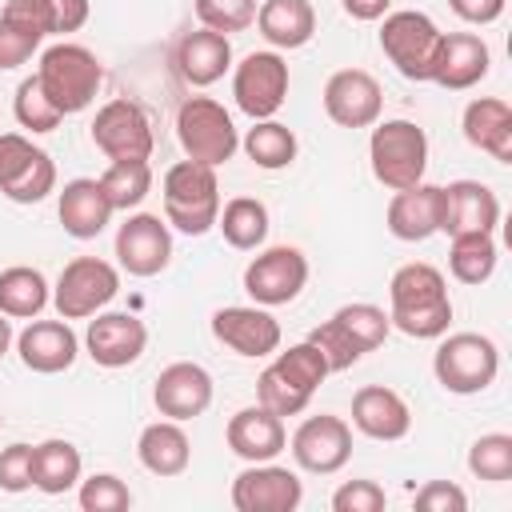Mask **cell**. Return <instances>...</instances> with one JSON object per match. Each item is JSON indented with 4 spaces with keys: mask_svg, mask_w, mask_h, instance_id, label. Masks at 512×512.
Instances as JSON below:
<instances>
[{
    "mask_svg": "<svg viewBox=\"0 0 512 512\" xmlns=\"http://www.w3.org/2000/svg\"><path fill=\"white\" fill-rule=\"evenodd\" d=\"M388 320L412 340H436L452 324V296L444 284V272L412 260L392 272L388 280Z\"/></svg>",
    "mask_w": 512,
    "mask_h": 512,
    "instance_id": "cell-1",
    "label": "cell"
},
{
    "mask_svg": "<svg viewBox=\"0 0 512 512\" xmlns=\"http://www.w3.org/2000/svg\"><path fill=\"white\" fill-rule=\"evenodd\" d=\"M324 376H328V364L312 340H300L288 352L276 348V360L256 380V404H264L276 416H300L312 404Z\"/></svg>",
    "mask_w": 512,
    "mask_h": 512,
    "instance_id": "cell-2",
    "label": "cell"
},
{
    "mask_svg": "<svg viewBox=\"0 0 512 512\" xmlns=\"http://www.w3.org/2000/svg\"><path fill=\"white\" fill-rule=\"evenodd\" d=\"M36 80H40L44 96L64 116H72V112H84L96 100V92L104 84V64L96 60L92 48L72 44V40H60V44H52V48L40 52Z\"/></svg>",
    "mask_w": 512,
    "mask_h": 512,
    "instance_id": "cell-3",
    "label": "cell"
},
{
    "mask_svg": "<svg viewBox=\"0 0 512 512\" xmlns=\"http://www.w3.org/2000/svg\"><path fill=\"white\" fill-rule=\"evenodd\" d=\"M164 220L184 236H204L220 216V180L216 168L180 160L164 172Z\"/></svg>",
    "mask_w": 512,
    "mask_h": 512,
    "instance_id": "cell-4",
    "label": "cell"
},
{
    "mask_svg": "<svg viewBox=\"0 0 512 512\" xmlns=\"http://www.w3.org/2000/svg\"><path fill=\"white\" fill-rule=\"evenodd\" d=\"M368 160H372V176L400 192L424 180L428 168V136L420 124L412 120H376L372 136H368Z\"/></svg>",
    "mask_w": 512,
    "mask_h": 512,
    "instance_id": "cell-5",
    "label": "cell"
},
{
    "mask_svg": "<svg viewBox=\"0 0 512 512\" xmlns=\"http://www.w3.org/2000/svg\"><path fill=\"white\" fill-rule=\"evenodd\" d=\"M176 140H180L188 160L208 164V168L228 164L240 148V136H236L228 108L212 96H188L176 108Z\"/></svg>",
    "mask_w": 512,
    "mask_h": 512,
    "instance_id": "cell-6",
    "label": "cell"
},
{
    "mask_svg": "<svg viewBox=\"0 0 512 512\" xmlns=\"http://www.w3.org/2000/svg\"><path fill=\"white\" fill-rule=\"evenodd\" d=\"M440 44H444V32L424 12H412V8L388 12L380 24V48L404 80H416V84L432 80L436 60H440Z\"/></svg>",
    "mask_w": 512,
    "mask_h": 512,
    "instance_id": "cell-7",
    "label": "cell"
},
{
    "mask_svg": "<svg viewBox=\"0 0 512 512\" xmlns=\"http://www.w3.org/2000/svg\"><path fill=\"white\" fill-rule=\"evenodd\" d=\"M432 372H436L444 392L476 396L496 380L500 348L480 332H452V336L444 332V340H440V348L432 356Z\"/></svg>",
    "mask_w": 512,
    "mask_h": 512,
    "instance_id": "cell-8",
    "label": "cell"
},
{
    "mask_svg": "<svg viewBox=\"0 0 512 512\" xmlns=\"http://www.w3.org/2000/svg\"><path fill=\"white\" fill-rule=\"evenodd\" d=\"M120 292V272L100 260V256H76L64 264L56 288H52V304L60 312V320H88L96 312H104Z\"/></svg>",
    "mask_w": 512,
    "mask_h": 512,
    "instance_id": "cell-9",
    "label": "cell"
},
{
    "mask_svg": "<svg viewBox=\"0 0 512 512\" xmlns=\"http://www.w3.org/2000/svg\"><path fill=\"white\" fill-rule=\"evenodd\" d=\"M0 192L12 204H40L56 192V164L20 132H0Z\"/></svg>",
    "mask_w": 512,
    "mask_h": 512,
    "instance_id": "cell-10",
    "label": "cell"
},
{
    "mask_svg": "<svg viewBox=\"0 0 512 512\" xmlns=\"http://www.w3.org/2000/svg\"><path fill=\"white\" fill-rule=\"evenodd\" d=\"M308 284V256L292 244H276L264 248L260 256L248 260L244 268V292L260 304V308H280L292 304Z\"/></svg>",
    "mask_w": 512,
    "mask_h": 512,
    "instance_id": "cell-11",
    "label": "cell"
},
{
    "mask_svg": "<svg viewBox=\"0 0 512 512\" xmlns=\"http://www.w3.org/2000/svg\"><path fill=\"white\" fill-rule=\"evenodd\" d=\"M236 108L252 120H272L288 100V64L280 52H248L232 72Z\"/></svg>",
    "mask_w": 512,
    "mask_h": 512,
    "instance_id": "cell-12",
    "label": "cell"
},
{
    "mask_svg": "<svg viewBox=\"0 0 512 512\" xmlns=\"http://www.w3.org/2000/svg\"><path fill=\"white\" fill-rule=\"evenodd\" d=\"M92 144L108 160H148L156 148L152 120L136 100H108L92 120Z\"/></svg>",
    "mask_w": 512,
    "mask_h": 512,
    "instance_id": "cell-13",
    "label": "cell"
},
{
    "mask_svg": "<svg viewBox=\"0 0 512 512\" xmlns=\"http://www.w3.org/2000/svg\"><path fill=\"white\" fill-rule=\"evenodd\" d=\"M304 500V484L292 468H280L272 460L248 464L232 480V508L236 512H296Z\"/></svg>",
    "mask_w": 512,
    "mask_h": 512,
    "instance_id": "cell-14",
    "label": "cell"
},
{
    "mask_svg": "<svg viewBox=\"0 0 512 512\" xmlns=\"http://www.w3.org/2000/svg\"><path fill=\"white\" fill-rule=\"evenodd\" d=\"M116 260L128 276H160L172 260V232H168V220L152 216V212H136L120 224L116 232Z\"/></svg>",
    "mask_w": 512,
    "mask_h": 512,
    "instance_id": "cell-15",
    "label": "cell"
},
{
    "mask_svg": "<svg viewBox=\"0 0 512 512\" xmlns=\"http://www.w3.org/2000/svg\"><path fill=\"white\" fill-rule=\"evenodd\" d=\"M348 456H352V428H348V420H340V416L320 412V416H308V420L292 432V460H296L304 472H312V476H332V472H340V468L348 464Z\"/></svg>",
    "mask_w": 512,
    "mask_h": 512,
    "instance_id": "cell-16",
    "label": "cell"
},
{
    "mask_svg": "<svg viewBox=\"0 0 512 512\" xmlns=\"http://www.w3.org/2000/svg\"><path fill=\"white\" fill-rule=\"evenodd\" d=\"M384 92L372 72L364 68H340L324 84V112L340 128H372L380 120Z\"/></svg>",
    "mask_w": 512,
    "mask_h": 512,
    "instance_id": "cell-17",
    "label": "cell"
},
{
    "mask_svg": "<svg viewBox=\"0 0 512 512\" xmlns=\"http://www.w3.org/2000/svg\"><path fill=\"white\" fill-rule=\"evenodd\" d=\"M212 336L248 360L272 356L280 348V324L260 304H228V308L212 312Z\"/></svg>",
    "mask_w": 512,
    "mask_h": 512,
    "instance_id": "cell-18",
    "label": "cell"
},
{
    "mask_svg": "<svg viewBox=\"0 0 512 512\" xmlns=\"http://www.w3.org/2000/svg\"><path fill=\"white\" fill-rule=\"evenodd\" d=\"M84 348L100 368H128L148 348V328L132 312H96L84 332Z\"/></svg>",
    "mask_w": 512,
    "mask_h": 512,
    "instance_id": "cell-19",
    "label": "cell"
},
{
    "mask_svg": "<svg viewBox=\"0 0 512 512\" xmlns=\"http://www.w3.org/2000/svg\"><path fill=\"white\" fill-rule=\"evenodd\" d=\"M152 400H156V412L168 420H196L212 404V376L204 364L176 360L156 376Z\"/></svg>",
    "mask_w": 512,
    "mask_h": 512,
    "instance_id": "cell-20",
    "label": "cell"
},
{
    "mask_svg": "<svg viewBox=\"0 0 512 512\" xmlns=\"http://www.w3.org/2000/svg\"><path fill=\"white\" fill-rule=\"evenodd\" d=\"M444 208H440V232L460 236V232H496L500 224V200L488 184L480 180H452L440 184Z\"/></svg>",
    "mask_w": 512,
    "mask_h": 512,
    "instance_id": "cell-21",
    "label": "cell"
},
{
    "mask_svg": "<svg viewBox=\"0 0 512 512\" xmlns=\"http://www.w3.org/2000/svg\"><path fill=\"white\" fill-rule=\"evenodd\" d=\"M16 352H20V364L28 372L56 376V372H68L76 364L80 340L68 328V320H28V328L16 336Z\"/></svg>",
    "mask_w": 512,
    "mask_h": 512,
    "instance_id": "cell-22",
    "label": "cell"
},
{
    "mask_svg": "<svg viewBox=\"0 0 512 512\" xmlns=\"http://www.w3.org/2000/svg\"><path fill=\"white\" fill-rule=\"evenodd\" d=\"M224 440L228 448L248 460V464H264V460H276L288 444V432H284V416L268 412L264 404H252V408H240L228 428H224Z\"/></svg>",
    "mask_w": 512,
    "mask_h": 512,
    "instance_id": "cell-23",
    "label": "cell"
},
{
    "mask_svg": "<svg viewBox=\"0 0 512 512\" xmlns=\"http://www.w3.org/2000/svg\"><path fill=\"white\" fill-rule=\"evenodd\" d=\"M440 208H444V192L440 184H412V188H400L392 200H388V232L404 244H420L428 236L440 232Z\"/></svg>",
    "mask_w": 512,
    "mask_h": 512,
    "instance_id": "cell-24",
    "label": "cell"
},
{
    "mask_svg": "<svg viewBox=\"0 0 512 512\" xmlns=\"http://www.w3.org/2000/svg\"><path fill=\"white\" fill-rule=\"evenodd\" d=\"M352 424L372 440H404L412 428V408L396 388L364 384L352 396Z\"/></svg>",
    "mask_w": 512,
    "mask_h": 512,
    "instance_id": "cell-25",
    "label": "cell"
},
{
    "mask_svg": "<svg viewBox=\"0 0 512 512\" xmlns=\"http://www.w3.org/2000/svg\"><path fill=\"white\" fill-rule=\"evenodd\" d=\"M488 64H492V52L476 32H444L432 80L448 92H464V88H476L488 76Z\"/></svg>",
    "mask_w": 512,
    "mask_h": 512,
    "instance_id": "cell-26",
    "label": "cell"
},
{
    "mask_svg": "<svg viewBox=\"0 0 512 512\" xmlns=\"http://www.w3.org/2000/svg\"><path fill=\"white\" fill-rule=\"evenodd\" d=\"M464 140L500 164H512V108L500 96H476L460 116Z\"/></svg>",
    "mask_w": 512,
    "mask_h": 512,
    "instance_id": "cell-27",
    "label": "cell"
},
{
    "mask_svg": "<svg viewBox=\"0 0 512 512\" xmlns=\"http://www.w3.org/2000/svg\"><path fill=\"white\" fill-rule=\"evenodd\" d=\"M232 68V44L224 32L212 28H196L176 44V72L184 84L192 88H208L216 84L224 72Z\"/></svg>",
    "mask_w": 512,
    "mask_h": 512,
    "instance_id": "cell-28",
    "label": "cell"
},
{
    "mask_svg": "<svg viewBox=\"0 0 512 512\" xmlns=\"http://www.w3.org/2000/svg\"><path fill=\"white\" fill-rule=\"evenodd\" d=\"M56 212H60L64 232L76 240H96L112 220V204H108L100 180H88V176H76L64 184Z\"/></svg>",
    "mask_w": 512,
    "mask_h": 512,
    "instance_id": "cell-29",
    "label": "cell"
},
{
    "mask_svg": "<svg viewBox=\"0 0 512 512\" xmlns=\"http://www.w3.org/2000/svg\"><path fill=\"white\" fill-rule=\"evenodd\" d=\"M256 28L272 48H304L316 32V8L308 0H264L256 8Z\"/></svg>",
    "mask_w": 512,
    "mask_h": 512,
    "instance_id": "cell-30",
    "label": "cell"
},
{
    "mask_svg": "<svg viewBox=\"0 0 512 512\" xmlns=\"http://www.w3.org/2000/svg\"><path fill=\"white\" fill-rule=\"evenodd\" d=\"M136 456H140V464H144L152 476L168 480V476H180V472L188 468L192 444H188V432L180 428V420H156V424H148V428L140 432Z\"/></svg>",
    "mask_w": 512,
    "mask_h": 512,
    "instance_id": "cell-31",
    "label": "cell"
},
{
    "mask_svg": "<svg viewBox=\"0 0 512 512\" xmlns=\"http://www.w3.org/2000/svg\"><path fill=\"white\" fill-rule=\"evenodd\" d=\"M84 460L72 440H44L32 448V488L44 496H64L80 484Z\"/></svg>",
    "mask_w": 512,
    "mask_h": 512,
    "instance_id": "cell-32",
    "label": "cell"
},
{
    "mask_svg": "<svg viewBox=\"0 0 512 512\" xmlns=\"http://www.w3.org/2000/svg\"><path fill=\"white\" fill-rule=\"evenodd\" d=\"M48 300H52V292H48V280L40 268L12 264L0 272V312L8 320H36L48 308Z\"/></svg>",
    "mask_w": 512,
    "mask_h": 512,
    "instance_id": "cell-33",
    "label": "cell"
},
{
    "mask_svg": "<svg viewBox=\"0 0 512 512\" xmlns=\"http://www.w3.org/2000/svg\"><path fill=\"white\" fill-rule=\"evenodd\" d=\"M216 228L224 232V240H228L236 252H256V248L268 240V208H264L256 196H232V200L220 208Z\"/></svg>",
    "mask_w": 512,
    "mask_h": 512,
    "instance_id": "cell-34",
    "label": "cell"
},
{
    "mask_svg": "<svg viewBox=\"0 0 512 512\" xmlns=\"http://www.w3.org/2000/svg\"><path fill=\"white\" fill-rule=\"evenodd\" d=\"M240 144H244L248 160L264 172H280L296 160V132L280 120H252V128Z\"/></svg>",
    "mask_w": 512,
    "mask_h": 512,
    "instance_id": "cell-35",
    "label": "cell"
},
{
    "mask_svg": "<svg viewBox=\"0 0 512 512\" xmlns=\"http://www.w3.org/2000/svg\"><path fill=\"white\" fill-rule=\"evenodd\" d=\"M448 272L460 284H484L496 272V240H492V232H460V236H452Z\"/></svg>",
    "mask_w": 512,
    "mask_h": 512,
    "instance_id": "cell-36",
    "label": "cell"
},
{
    "mask_svg": "<svg viewBox=\"0 0 512 512\" xmlns=\"http://www.w3.org/2000/svg\"><path fill=\"white\" fill-rule=\"evenodd\" d=\"M100 188H104L112 212L140 208L144 196L152 192V168H148V160H112L100 176Z\"/></svg>",
    "mask_w": 512,
    "mask_h": 512,
    "instance_id": "cell-37",
    "label": "cell"
},
{
    "mask_svg": "<svg viewBox=\"0 0 512 512\" xmlns=\"http://www.w3.org/2000/svg\"><path fill=\"white\" fill-rule=\"evenodd\" d=\"M332 320L344 328V336H348L360 352L380 348V344L388 340V332H392L388 312H384V308H376V304H344V308H336V312H332Z\"/></svg>",
    "mask_w": 512,
    "mask_h": 512,
    "instance_id": "cell-38",
    "label": "cell"
},
{
    "mask_svg": "<svg viewBox=\"0 0 512 512\" xmlns=\"http://www.w3.org/2000/svg\"><path fill=\"white\" fill-rule=\"evenodd\" d=\"M468 472L488 480V484H504L512 480V436L508 432H488L468 448Z\"/></svg>",
    "mask_w": 512,
    "mask_h": 512,
    "instance_id": "cell-39",
    "label": "cell"
},
{
    "mask_svg": "<svg viewBox=\"0 0 512 512\" xmlns=\"http://www.w3.org/2000/svg\"><path fill=\"white\" fill-rule=\"evenodd\" d=\"M12 112H16L20 128H28V132H52V128L64 120V112L44 96V88H40L36 76L20 80V88H16V96H12Z\"/></svg>",
    "mask_w": 512,
    "mask_h": 512,
    "instance_id": "cell-40",
    "label": "cell"
},
{
    "mask_svg": "<svg viewBox=\"0 0 512 512\" xmlns=\"http://www.w3.org/2000/svg\"><path fill=\"white\" fill-rule=\"evenodd\" d=\"M256 0H196V20L212 32H244L256 24Z\"/></svg>",
    "mask_w": 512,
    "mask_h": 512,
    "instance_id": "cell-41",
    "label": "cell"
},
{
    "mask_svg": "<svg viewBox=\"0 0 512 512\" xmlns=\"http://www.w3.org/2000/svg\"><path fill=\"white\" fill-rule=\"evenodd\" d=\"M76 500H80L84 512H124V508H132L128 484L120 476H112V472H96V476L80 480Z\"/></svg>",
    "mask_w": 512,
    "mask_h": 512,
    "instance_id": "cell-42",
    "label": "cell"
},
{
    "mask_svg": "<svg viewBox=\"0 0 512 512\" xmlns=\"http://www.w3.org/2000/svg\"><path fill=\"white\" fill-rule=\"evenodd\" d=\"M40 40L44 36L36 28H28V24H20V20H12V16L0 12V72L28 64L32 52L40 48Z\"/></svg>",
    "mask_w": 512,
    "mask_h": 512,
    "instance_id": "cell-43",
    "label": "cell"
},
{
    "mask_svg": "<svg viewBox=\"0 0 512 512\" xmlns=\"http://www.w3.org/2000/svg\"><path fill=\"white\" fill-rule=\"evenodd\" d=\"M308 340L320 348V356H324V364H328V372H344V368H352L364 352L344 336V328L336 324V320H324L320 328H312L308 332Z\"/></svg>",
    "mask_w": 512,
    "mask_h": 512,
    "instance_id": "cell-44",
    "label": "cell"
},
{
    "mask_svg": "<svg viewBox=\"0 0 512 512\" xmlns=\"http://www.w3.org/2000/svg\"><path fill=\"white\" fill-rule=\"evenodd\" d=\"M388 496L376 480H348L332 492V512H384Z\"/></svg>",
    "mask_w": 512,
    "mask_h": 512,
    "instance_id": "cell-45",
    "label": "cell"
},
{
    "mask_svg": "<svg viewBox=\"0 0 512 512\" xmlns=\"http://www.w3.org/2000/svg\"><path fill=\"white\" fill-rule=\"evenodd\" d=\"M0 488L4 492L32 488V444H8L0 452Z\"/></svg>",
    "mask_w": 512,
    "mask_h": 512,
    "instance_id": "cell-46",
    "label": "cell"
},
{
    "mask_svg": "<svg viewBox=\"0 0 512 512\" xmlns=\"http://www.w3.org/2000/svg\"><path fill=\"white\" fill-rule=\"evenodd\" d=\"M412 504H416L420 512H464V508H468V496H464V488L452 484V480H428V484L416 492Z\"/></svg>",
    "mask_w": 512,
    "mask_h": 512,
    "instance_id": "cell-47",
    "label": "cell"
},
{
    "mask_svg": "<svg viewBox=\"0 0 512 512\" xmlns=\"http://www.w3.org/2000/svg\"><path fill=\"white\" fill-rule=\"evenodd\" d=\"M48 12H52V36H68V32H80L88 24V0H48Z\"/></svg>",
    "mask_w": 512,
    "mask_h": 512,
    "instance_id": "cell-48",
    "label": "cell"
},
{
    "mask_svg": "<svg viewBox=\"0 0 512 512\" xmlns=\"http://www.w3.org/2000/svg\"><path fill=\"white\" fill-rule=\"evenodd\" d=\"M504 4H508V0H448V8H452L464 24H492V20H500Z\"/></svg>",
    "mask_w": 512,
    "mask_h": 512,
    "instance_id": "cell-49",
    "label": "cell"
},
{
    "mask_svg": "<svg viewBox=\"0 0 512 512\" xmlns=\"http://www.w3.org/2000/svg\"><path fill=\"white\" fill-rule=\"evenodd\" d=\"M388 4H392V0H340V8H344L352 20H364V24L384 20V16H388Z\"/></svg>",
    "mask_w": 512,
    "mask_h": 512,
    "instance_id": "cell-50",
    "label": "cell"
},
{
    "mask_svg": "<svg viewBox=\"0 0 512 512\" xmlns=\"http://www.w3.org/2000/svg\"><path fill=\"white\" fill-rule=\"evenodd\" d=\"M8 348H12V320L0 312V356H4Z\"/></svg>",
    "mask_w": 512,
    "mask_h": 512,
    "instance_id": "cell-51",
    "label": "cell"
},
{
    "mask_svg": "<svg viewBox=\"0 0 512 512\" xmlns=\"http://www.w3.org/2000/svg\"><path fill=\"white\" fill-rule=\"evenodd\" d=\"M0 428H4V416H0Z\"/></svg>",
    "mask_w": 512,
    "mask_h": 512,
    "instance_id": "cell-52",
    "label": "cell"
}]
</instances>
